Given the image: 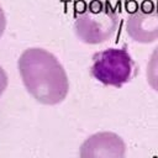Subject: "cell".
I'll return each instance as SVG.
<instances>
[{"instance_id": "6da1fadb", "label": "cell", "mask_w": 158, "mask_h": 158, "mask_svg": "<svg viewBox=\"0 0 158 158\" xmlns=\"http://www.w3.org/2000/svg\"><path fill=\"white\" fill-rule=\"evenodd\" d=\"M17 67L25 89L40 104L53 106L67 98V72L49 51L40 47L27 48L21 53Z\"/></svg>"}, {"instance_id": "7a4b0ae2", "label": "cell", "mask_w": 158, "mask_h": 158, "mask_svg": "<svg viewBox=\"0 0 158 158\" xmlns=\"http://www.w3.org/2000/svg\"><path fill=\"white\" fill-rule=\"evenodd\" d=\"M120 25V17L110 1L91 0L77 12L74 32L86 44H99L109 41Z\"/></svg>"}, {"instance_id": "3957f363", "label": "cell", "mask_w": 158, "mask_h": 158, "mask_svg": "<svg viewBox=\"0 0 158 158\" xmlns=\"http://www.w3.org/2000/svg\"><path fill=\"white\" fill-rule=\"evenodd\" d=\"M135 62L126 48H107L93 57L91 75L101 84L121 88L133 75Z\"/></svg>"}, {"instance_id": "277c9868", "label": "cell", "mask_w": 158, "mask_h": 158, "mask_svg": "<svg viewBox=\"0 0 158 158\" xmlns=\"http://www.w3.org/2000/svg\"><path fill=\"white\" fill-rule=\"evenodd\" d=\"M126 32L138 43H152L158 40V1L141 2L126 20Z\"/></svg>"}, {"instance_id": "5b68a950", "label": "cell", "mask_w": 158, "mask_h": 158, "mask_svg": "<svg viewBox=\"0 0 158 158\" xmlns=\"http://www.w3.org/2000/svg\"><path fill=\"white\" fill-rule=\"evenodd\" d=\"M126 142L111 131H100L85 138L79 147V158H126Z\"/></svg>"}, {"instance_id": "8992f818", "label": "cell", "mask_w": 158, "mask_h": 158, "mask_svg": "<svg viewBox=\"0 0 158 158\" xmlns=\"http://www.w3.org/2000/svg\"><path fill=\"white\" fill-rule=\"evenodd\" d=\"M146 75L149 86L154 91H158V46L153 49V52L149 56Z\"/></svg>"}, {"instance_id": "52a82bcc", "label": "cell", "mask_w": 158, "mask_h": 158, "mask_svg": "<svg viewBox=\"0 0 158 158\" xmlns=\"http://www.w3.org/2000/svg\"><path fill=\"white\" fill-rule=\"evenodd\" d=\"M7 85H9V78H7V74H6L5 69L0 65V96L5 93Z\"/></svg>"}, {"instance_id": "ba28073f", "label": "cell", "mask_w": 158, "mask_h": 158, "mask_svg": "<svg viewBox=\"0 0 158 158\" xmlns=\"http://www.w3.org/2000/svg\"><path fill=\"white\" fill-rule=\"evenodd\" d=\"M5 28H6V16H5V12H4L2 7L0 6V38L2 37V35L5 32Z\"/></svg>"}]
</instances>
